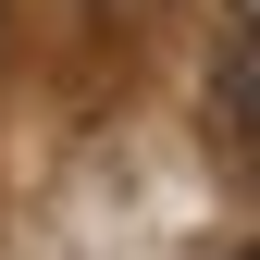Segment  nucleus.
I'll list each match as a JSON object with an SVG mask.
<instances>
[{
    "mask_svg": "<svg viewBox=\"0 0 260 260\" xmlns=\"http://www.w3.org/2000/svg\"><path fill=\"white\" fill-rule=\"evenodd\" d=\"M223 13H236V25H248V38H260V0H223Z\"/></svg>",
    "mask_w": 260,
    "mask_h": 260,
    "instance_id": "nucleus-2",
    "label": "nucleus"
},
{
    "mask_svg": "<svg viewBox=\"0 0 260 260\" xmlns=\"http://www.w3.org/2000/svg\"><path fill=\"white\" fill-rule=\"evenodd\" d=\"M223 137H236L248 186H260V62H236V75H223Z\"/></svg>",
    "mask_w": 260,
    "mask_h": 260,
    "instance_id": "nucleus-1",
    "label": "nucleus"
},
{
    "mask_svg": "<svg viewBox=\"0 0 260 260\" xmlns=\"http://www.w3.org/2000/svg\"><path fill=\"white\" fill-rule=\"evenodd\" d=\"M248 260H260V248H248Z\"/></svg>",
    "mask_w": 260,
    "mask_h": 260,
    "instance_id": "nucleus-3",
    "label": "nucleus"
}]
</instances>
